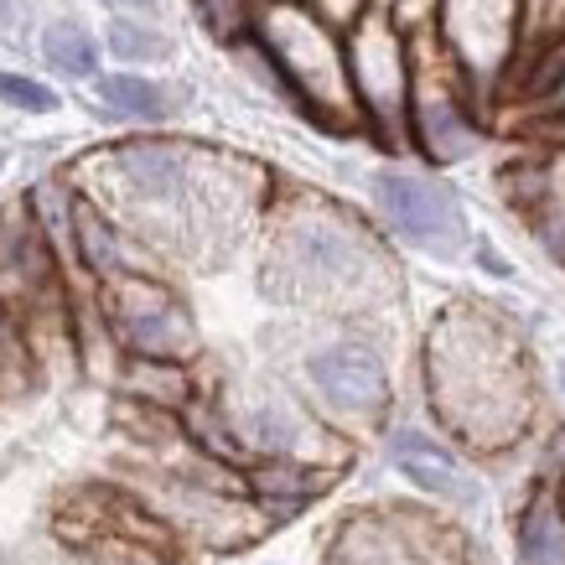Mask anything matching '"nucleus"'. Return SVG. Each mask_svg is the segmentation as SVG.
Returning <instances> with one entry per match:
<instances>
[{"label":"nucleus","mask_w":565,"mask_h":565,"mask_svg":"<svg viewBox=\"0 0 565 565\" xmlns=\"http://www.w3.org/2000/svg\"><path fill=\"white\" fill-rule=\"evenodd\" d=\"M348 88L359 104V120L374 125L384 140H405V104H411V47L390 11H363L343 32Z\"/></svg>","instance_id":"39448f33"},{"label":"nucleus","mask_w":565,"mask_h":565,"mask_svg":"<svg viewBox=\"0 0 565 565\" xmlns=\"http://www.w3.org/2000/svg\"><path fill=\"white\" fill-rule=\"evenodd\" d=\"M244 36L255 42L259 63L270 68L275 84L301 104V115H311L327 130H343V125L359 120V104H353V88H348L343 36L322 26L307 6L259 0Z\"/></svg>","instance_id":"7ed1b4c3"},{"label":"nucleus","mask_w":565,"mask_h":565,"mask_svg":"<svg viewBox=\"0 0 565 565\" xmlns=\"http://www.w3.org/2000/svg\"><path fill=\"white\" fill-rule=\"evenodd\" d=\"M519 550H524V561L530 565H565V530L555 509H550V498H534L524 519H519Z\"/></svg>","instance_id":"dca6fc26"},{"label":"nucleus","mask_w":565,"mask_h":565,"mask_svg":"<svg viewBox=\"0 0 565 565\" xmlns=\"http://www.w3.org/2000/svg\"><path fill=\"white\" fill-rule=\"evenodd\" d=\"M94 88H99L104 109H115L120 120H140V125L172 120V94L151 84V78H140V73H104Z\"/></svg>","instance_id":"ddd939ff"},{"label":"nucleus","mask_w":565,"mask_h":565,"mask_svg":"<svg viewBox=\"0 0 565 565\" xmlns=\"http://www.w3.org/2000/svg\"><path fill=\"white\" fill-rule=\"evenodd\" d=\"M109 52L120 57V63H156V57H167V36L151 32V26H140V21H109Z\"/></svg>","instance_id":"f3484780"},{"label":"nucleus","mask_w":565,"mask_h":565,"mask_svg":"<svg viewBox=\"0 0 565 565\" xmlns=\"http://www.w3.org/2000/svg\"><path fill=\"white\" fill-rule=\"evenodd\" d=\"M99 311L109 338L130 353V359H192L198 353V327L188 307L177 301L172 286H161L151 270H130L115 280H99Z\"/></svg>","instance_id":"423d86ee"},{"label":"nucleus","mask_w":565,"mask_h":565,"mask_svg":"<svg viewBox=\"0 0 565 565\" xmlns=\"http://www.w3.org/2000/svg\"><path fill=\"white\" fill-rule=\"evenodd\" d=\"M379 249L332 207H296L280 218L265 259V291L301 307H353L379 286Z\"/></svg>","instance_id":"f03ea898"},{"label":"nucleus","mask_w":565,"mask_h":565,"mask_svg":"<svg viewBox=\"0 0 565 565\" xmlns=\"http://www.w3.org/2000/svg\"><path fill=\"white\" fill-rule=\"evenodd\" d=\"M430 21L457 68H467L472 78H493L514 57L524 6L519 0H436Z\"/></svg>","instance_id":"6e6552de"},{"label":"nucleus","mask_w":565,"mask_h":565,"mask_svg":"<svg viewBox=\"0 0 565 565\" xmlns=\"http://www.w3.org/2000/svg\"><path fill=\"white\" fill-rule=\"evenodd\" d=\"M472 390H482L472 441H503V430L524 420V374H519L514 348L503 343V332H493L472 311H457L430 338V394L451 420V411L472 399Z\"/></svg>","instance_id":"20e7f679"},{"label":"nucleus","mask_w":565,"mask_h":565,"mask_svg":"<svg viewBox=\"0 0 565 565\" xmlns=\"http://www.w3.org/2000/svg\"><path fill=\"white\" fill-rule=\"evenodd\" d=\"M99 207L167 255L207 259L239 239L259 177L244 161L182 140H125L94 161Z\"/></svg>","instance_id":"f257e3e1"},{"label":"nucleus","mask_w":565,"mask_h":565,"mask_svg":"<svg viewBox=\"0 0 565 565\" xmlns=\"http://www.w3.org/2000/svg\"><path fill=\"white\" fill-rule=\"evenodd\" d=\"M0 104L11 109H26V115H52L57 109V94L36 78H21V73H0Z\"/></svg>","instance_id":"6ab92c4d"},{"label":"nucleus","mask_w":565,"mask_h":565,"mask_svg":"<svg viewBox=\"0 0 565 565\" xmlns=\"http://www.w3.org/2000/svg\"><path fill=\"white\" fill-rule=\"evenodd\" d=\"M374 203L405 244H420V249H436V255H451L462 244V213L436 182H420L411 172H379Z\"/></svg>","instance_id":"1a4fd4ad"},{"label":"nucleus","mask_w":565,"mask_h":565,"mask_svg":"<svg viewBox=\"0 0 565 565\" xmlns=\"http://www.w3.org/2000/svg\"><path fill=\"white\" fill-rule=\"evenodd\" d=\"M561 384H565V363H561Z\"/></svg>","instance_id":"4be33fe9"},{"label":"nucleus","mask_w":565,"mask_h":565,"mask_svg":"<svg viewBox=\"0 0 565 565\" xmlns=\"http://www.w3.org/2000/svg\"><path fill=\"white\" fill-rule=\"evenodd\" d=\"M451 57L430 63L420 47H411V104H405V136L430 156V161H462L472 151V120L462 109V88L446 68Z\"/></svg>","instance_id":"0eeeda50"},{"label":"nucleus","mask_w":565,"mask_h":565,"mask_svg":"<svg viewBox=\"0 0 565 565\" xmlns=\"http://www.w3.org/2000/svg\"><path fill=\"white\" fill-rule=\"evenodd\" d=\"M296 6H307L311 17L322 21V26H332V32H338V36H343L348 26H353V21H359L363 11H369L363 0H296Z\"/></svg>","instance_id":"aec40b11"},{"label":"nucleus","mask_w":565,"mask_h":565,"mask_svg":"<svg viewBox=\"0 0 565 565\" xmlns=\"http://www.w3.org/2000/svg\"><path fill=\"white\" fill-rule=\"evenodd\" d=\"M42 57L57 73H68V78H94V68H99L94 36L84 26H73V21H52L47 32H42Z\"/></svg>","instance_id":"2eb2a0df"},{"label":"nucleus","mask_w":565,"mask_h":565,"mask_svg":"<svg viewBox=\"0 0 565 565\" xmlns=\"http://www.w3.org/2000/svg\"><path fill=\"white\" fill-rule=\"evenodd\" d=\"M120 6H156V0H120Z\"/></svg>","instance_id":"412c9836"},{"label":"nucleus","mask_w":565,"mask_h":565,"mask_svg":"<svg viewBox=\"0 0 565 565\" xmlns=\"http://www.w3.org/2000/svg\"><path fill=\"white\" fill-rule=\"evenodd\" d=\"M390 451H394V462L405 467V478H415L420 488H430V493L451 498V503H472V498H478V488L467 482L457 457H451L446 446H436L430 436H420V430H394Z\"/></svg>","instance_id":"f8f14e48"},{"label":"nucleus","mask_w":565,"mask_h":565,"mask_svg":"<svg viewBox=\"0 0 565 565\" xmlns=\"http://www.w3.org/2000/svg\"><path fill=\"white\" fill-rule=\"evenodd\" d=\"M307 379L338 405V411H353V415H374V411H384V399H390L384 363H379L363 343H338V348L311 353Z\"/></svg>","instance_id":"9d476101"},{"label":"nucleus","mask_w":565,"mask_h":565,"mask_svg":"<svg viewBox=\"0 0 565 565\" xmlns=\"http://www.w3.org/2000/svg\"><path fill=\"white\" fill-rule=\"evenodd\" d=\"M192 6H198V17H203V26L213 36H223V42H239V36L249 32V21H255L259 0H192Z\"/></svg>","instance_id":"a211bd4d"},{"label":"nucleus","mask_w":565,"mask_h":565,"mask_svg":"<svg viewBox=\"0 0 565 565\" xmlns=\"http://www.w3.org/2000/svg\"><path fill=\"white\" fill-rule=\"evenodd\" d=\"M239 436L249 446H259V451H270V457H296L301 451V420L291 411L270 405V399H259V405L244 411Z\"/></svg>","instance_id":"4468645a"},{"label":"nucleus","mask_w":565,"mask_h":565,"mask_svg":"<svg viewBox=\"0 0 565 565\" xmlns=\"http://www.w3.org/2000/svg\"><path fill=\"white\" fill-rule=\"evenodd\" d=\"M68 239H73V255L84 265L94 280H115V275H130V270H146L130 249V234L120 223L109 218L94 198H73L68 207Z\"/></svg>","instance_id":"9b49d317"}]
</instances>
